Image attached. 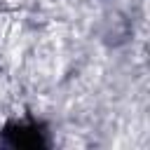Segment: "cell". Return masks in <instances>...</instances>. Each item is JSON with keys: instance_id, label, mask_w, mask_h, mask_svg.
I'll use <instances>...</instances> for the list:
<instances>
[{"instance_id": "1", "label": "cell", "mask_w": 150, "mask_h": 150, "mask_svg": "<svg viewBox=\"0 0 150 150\" xmlns=\"http://www.w3.org/2000/svg\"><path fill=\"white\" fill-rule=\"evenodd\" d=\"M0 145L7 148H47V131L38 122H9L0 131Z\"/></svg>"}]
</instances>
